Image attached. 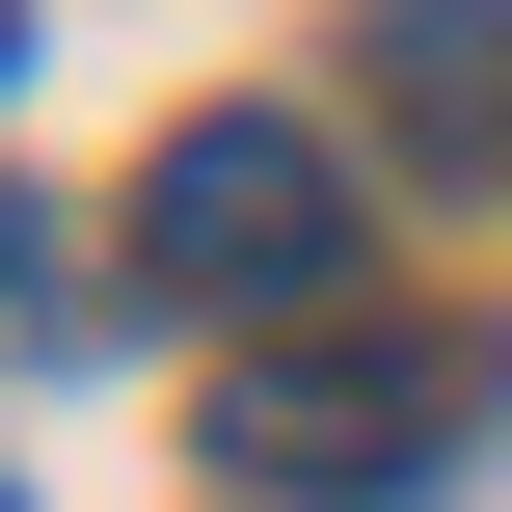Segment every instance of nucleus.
Instances as JSON below:
<instances>
[{
  "instance_id": "f257e3e1",
  "label": "nucleus",
  "mask_w": 512,
  "mask_h": 512,
  "mask_svg": "<svg viewBox=\"0 0 512 512\" xmlns=\"http://www.w3.org/2000/svg\"><path fill=\"white\" fill-rule=\"evenodd\" d=\"M135 270L297 351V324H351V162H324L297 108H189V135L135 162Z\"/></svg>"
},
{
  "instance_id": "f03ea898",
  "label": "nucleus",
  "mask_w": 512,
  "mask_h": 512,
  "mask_svg": "<svg viewBox=\"0 0 512 512\" xmlns=\"http://www.w3.org/2000/svg\"><path fill=\"white\" fill-rule=\"evenodd\" d=\"M432 432H459L432 324H297V351L216 378V486L243 512H378V486H432Z\"/></svg>"
},
{
  "instance_id": "7ed1b4c3",
  "label": "nucleus",
  "mask_w": 512,
  "mask_h": 512,
  "mask_svg": "<svg viewBox=\"0 0 512 512\" xmlns=\"http://www.w3.org/2000/svg\"><path fill=\"white\" fill-rule=\"evenodd\" d=\"M351 81H378L432 162H512V27L486 0H351Z\"/></svg>"
},
{
  "instance_id": "20e7f679",
  "label": "nucleus",
  "mask_w": 512,
  "mask_h": 512,
  "mask_svg": "<svg viewBox=\"0 0 512 512\" xmlns=\"http://www.w3.org/2000/svg\"><path fill=\"white\" fill-rule=\"evenodd\" d=\"M0 54H27V27H0Z\"/></svg>"
},
{
  "instance_id": "39448f33",
  "label": "nucleus",
  "mask_w": 512,
  "mask_h": 512,
  "mask_svg": "<svg viewBox=\"0 0 512 512\" xmlns=\"http://www.w3.org/2000/svg\"><path fill=\"white\" fill-rule=\"evenodd\" d=\"M216 512H243V486H216Z\"/></svg>"
},
{
  "instance_id": "423d86ee",
  "label": "nucleus",
  "mask_w": 512,
  "mask_h": 512,
  "mask_svg": "<svg viewBox=\"0 0 512 512\" xmlns=\"http://www.w3.org/2000/svg\"><path fill=\"white\" fill-rule=\"evenodd\" d=\"M0 512H27V486H0Z\"/></svg>"
}]
</instances>
